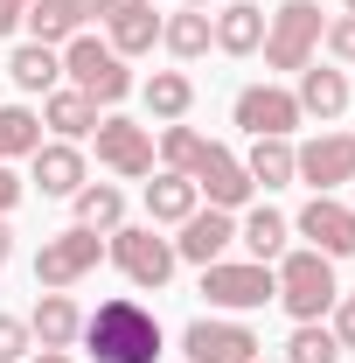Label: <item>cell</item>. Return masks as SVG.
Instances as JSON below:
<instances>
[{
	"label": "cell",
	"instance_id": "obj_1",
	"mask_svg": "<svg viewBox=\"0 0 355 363\" xmlns=\"http://www.w3.org/2000/svg\"><path fill=\"white\" fill-rule=\"evenodd\" d=\"M77 342L98 363H153L161 357V315L133 294H119V301H98V315H84Z\"/></svg>",
	"mask_w": 355,
	"mask_h": 363
},
{
	"label": "cell",
	"instance_id": "obj_2",
	"mask_svg": "<svg viewBox=\"0 0 355 363\" xmlns=\"http://www.w3.org/2000/svg\"><path fill=\"white\" fill-rule=\"evenodd\" d=\"M272 279H279V308H286L293 321H327V315H334V301H342V286H334V259L313 252V245L279 252Z\"/></svg>",
	"mask_w": 355,
	"mask_h": 363
},
{
	"label": "cell",
	"instance_id": "obj_3",
	"mask_svg": "<svg viewBox=\"0 0 355 363\" xmlns=\"http://www.w3.org/2000/svg\"><path fill=\"white\" fill-rule=\"evenodd\" d=\"M105 259L126 272L133 286H146V294H161L168 279H175V238H161V224H119L105 230Z\"/></svg>",
	"mask_w": 355,
	"mask_h": 363
},
{
	"label": "cell",
	"instance_id": "obj_4",
	"mask_svg": "<svg viewBox=\"0 0 355 363\" xmlns=\"http://www.w3.org/2000/svg\"><path fill=\"white\" fill-rule=\"evenodd\" d=\"M63 77L84 91L91 105H119V98H133V70H126V56L112 43H98V35H70L63 43Z\"/></svg>",
	"mask_w": 355,
	"mask_h": 363
},
{
	"label": "cell",
	"instance_id": "obj_5",
	"mask_svg": "<svg viewBox=\"0 0 355 363\" xmlns=\"http://www.w3.org/2000/svg\"><path fill=\"white\" fill-rule=\"evenodd\" d=\"M320 28H327V21H320L313 0H286L279 14H265V63L300 77L313 63V49H320Z\"/></svg>",
	"mask_w": 355,
	"mask_h": 363
},
{
	"label": "cell",
	"instance_id": "obj_6",
	"mask_svg": "<svg viewBox=\"0 0 355 363\" xmlns=\"http://www.w3.org/2000/svg\"><path fill=\"white\" fill-rule=\"evenodd\" d=\"M98 259H105V238L84 230V224H70V230H56V238H42V252H35V286H42V294H70Z\"/></svg>",
	"mask_w": 355,
	"mask_h": 363
},
{
	"label": "cell",
	"instance_id": "obj_7",
	"mask_svg": "<svg viewBox=\"0 0 355 363\" xmlns=\"http://www.w3.org/2000/svg\"><path fill=\"white\" fill-rule=\"evenodd\" d=\"M202 294H209V308H223V315H251V308L279 301V279L258 259H237V266L216 259V266H202Z\"/></svg>",
	"mask_w": 355,
	"mask_h": 363
},
{
	"label": "cell",
	"instance_id": "obj_8",
	"mask_svg": "<svg viewBox=\"0 0 355 363\" xmlns=\"http://www.w3.org/2000/svg\"><path fill=\"white\" fill-rule=\"evenodd\" d=\"M188 182H195V196H209V210H230V217L258 196V182L244 175V154H230V147H216V140H202Z\"/></svg>",
	"mask_w": 355,
	"mask_h": 363
},
{
	"label": "cell",
	"instance_id": "obj_9",
	"mask_svg": "<svg viewBox=\"0 0 355 363\" xmlns=\"http://www.w3.org/2000/svg\"><path fill=\"white\" fill-rule=\"evenodd\" d=\"M258 335L244 328V321H230V315H202V321H188L181 328V357L188 363H258Z\"/></svg>",
	"mask_w": 355,
	"mask_h": 363
},
{
	"label": "cell",
	"instance_id": "obj_10",
	"mask_svg": "<svg viewBox=\"0 0 355 363\" xmlns=\"http://www.w3.org/2000/svg\"><path fill=\"white\" fill-rule=\"evenodd\" d=\"M293 182H307L313 196H334L342 182H355V133H313L307 147H293Z\"/></svg>",
	"mask_w": 355,
	"mask_h": 363
},
{
	"label": "cell",
	"instance_id": "obj_11",
	"mask_svg": "<svg viewBox=\"0 0 355 363\" xmlns=\"http://www.w3.org/2000/svg\"><path fill=\"white\" fill-rule=\"evenodd\" d=\"M230 119H237L251 140H293V126H300V98H293L286 84H244L237 105H230Z\"/></svg>",
	"mask_w": 355,
	"mask_h": 363
},
{
	"label": "cell",
	"instance_id": "obj_12",
	"mask_svg": "<svg viewBox=\"0 0 355 363\" xmlns=\"http://www.w3.org/2000/svg\"><path fill=\"white\" fill-rule=\"evenodd\" d=\"M91 140H98V161H105L119 182H146V175H153V133H146L139 119H119V112H105Z\"/></svg>",
	"mask_w": 355,
	"mask_h": 363
},
{
	"label": "cell",
	"instance_id": "obj_13",
	"mask_svg": "<svg viewBox=\"0 0 355 363\" xmlns=\"http://www.w3.org/2000/svg\"><path fill=\"white\" fill-rule=\"evenodd\" d=\"M293 230L307 238L313 252H327V259H355V203H334V196H313L307 210L293 217Z\"/></svg>",
	"mask_w": 355,
	"mask_h": 363
},
{
	"label": "cell",
	"instance_id": "obj_14",
	"mask_svg": "<svg viewBox=\"0 0 355 363\" xmlns=\"http://www.w3.org/2000/svg\"><path fill=\"white\" fill-rule=\"evenodd\" d=\"M98 21H105V43L119 56H146L161 43V14L153 0H98Z\"/></svg>",
	"mask_w": 355,
	"mask_h": 363
},
{
	"label": "cell",
	"instance_id": "obj_15",
	"mask_svg": "<svg viewBox=\"0 0 355 363\" xmlns=\"http://www.w3.org/2000/svg\"><path fill=\"white\" fill-rule=\"evenodd\" d=\"M181 238H175V259H188V266H216L223 252L237 245V217L230 210H195V217H181Z\"/></svg>",
	"mask_w": 355,
	"mask_h": 363
},
{
	"label": "cell",
	"instance_id": "obj_16",
	"mask_svg": "<svg viewBox=\"0 0 355 363\" xmlns=\"http://www.w3.org/2000/svg\"><path fill=\"white\" fill-rule=\"evenodd\" d=\"M91 14H98V0H28L21 28H28V43L63 49L70 35H84V21H91Z\"/></svg>",
	"mask_w": 355,
	"mask_h": 363
},
{
	"label": "cell",
	"instance_id": "obj_17",
	"mask_svg": "<svg viewBox=\"0 0 355 363\" xmlns=\"http://www.w3.org/2000/svg\"><path fill=\"white\" fill-rule=\"evenodd\" d=\"M28 168H35V189L42 196H77L84 189V154H77V140H42L35 154H28Z\"/></svg>",
	"mask_w": 355,
	"mask_h": 363
},
{
	"label": "cell",
	"instance_id": "obj_18",
	"mask_svg": "<svg viewBox=\"0 0 355 363\" xmlns=\"http://www.w3.org/2000/svg\"><path fill=\"white\" fill-rule=\"evenodd\" d=\"M28 335H35V350H70L84 335V308L70 294H42L35 315H28Z\"/></svg>",
	"mask_w": 355,
	"mask_h": 363
},
{
	"label": "cell",
	"instance_id": "obj_19",
	"mask_svg": "<svg viewBox=\"0 0 355 363\" xmlns=\"http://www.w3.org/2000/svg\"><path fill=\"white\" fill-rule=\"evenodd\" d=\"M209 28H216V49H223V56H258V49H265V7L230 0L223 14H209Z\"/></svg>",
	"mask_w": 355,
	"mask_h": 363
},
{
	"label": "cell",
	"instance_id": "obj_20",
	"mask_svg": "<svg viewBox=\"0 0 355 363\" xmlns=\"http://www.w3.org/2000/svg\"><path fill=\"white\" fill-rule=\"evenodd\" d=\"M293 98H300V119H342V112H349V77L327 70V63H307Z\"/></svg>",
	"mask_w": 355,
	"mask_h": 363
},
{
	"label": "cell",
	"instance_id": "obj_21",
	"mask_svg": "<svg viewBox=\"0 0 355 363\" xmlns=\"http://www.w3.org/2000/svg\"><path fill=\"white\" fill-rule=\"evenodd\" d=\"M42 126H49L56 140H91V133H98V105H91L77 84H56V91L42 98Z\"/></svg>",
	"mask_w": 355,
	"mask_h": 363
},
{
	"label": "cell",
	"instance_id": "obj_22",
	"mask_svg": "<svg viewBox=\"0 0 355 363\" xmlns=\"http://www.w3.org/2000/svg\"><path fill=\"white\" fill-rule=\"evenodd\" d=\"M7 77H14V91H56L63 84V49H49V43H21L14 56H7Z\"/></svg>",
	"mask_w": 355,
	"mask_h": 363
},
{
	"label": "cell",
	"instance_id": "obj_23",
	"mask_svg": "<svg viewBox=\"0 0 355 363\" xmlns=\"http://www.w3.org/2000/svg\"><path fill=\"white\" fill-rule=\"evenodd\" d=\"M195 210H202V196H195L188 175L161 168V175L146 182V217H153V224H181V217H195Z\"/></svg>",
	"mask_w": 355,
	"mask_h": 363
},
{
	"label": "cell",
	"instance_id": "obj_24",
	"mask_svg": "<svg viewBox=\"0 0 355 363\" xmlns=\"http://www.w3.org/2000/svg\"><path fill=\"white\" fill-rule=\"evenodd\" d=\"M286 238H293V217H279L272 203H258V210H251V217L237 224V245H244V252H251L258 266H272V259L286 252Z\"/></svg>",
	"mask_w": 355,
	"mask_h": 363
},
{
	"label": "cell",
	"instance_id": "obj_25",
	"mask_svg": "<svg viewBox=\"0 0 355 363\" xmlns=\"http://www.w3.org/2000/svg\"><path fill=\"white\" fill-rule=\"evenodd\" d=\"M161 43H168V56H181V63H195L202 49H216L209 7H181V14H168V21H161Z\"/></svg>",
	"mask_w": 355,
	"mask_h": 363
},
{
	"label": "cell",
	"instance_id": "obj_26",
	"mask_svg": "<svg viewBox=\"0 0 355 363\" xmlns=\"http://www.w3.org/2000/svg\"><path fill=\"white\" fill-rule=\"evenodd\" d=\"M139 98H146V112L161 126H175V119H188V105H195V84H188V70H153L139 84Z\"/></svg>",
	"mask_w": 355,
	"mask_h": 363
},
{
	"label": "cell",
	"instance_id": "obj_27",
	"mask_svg": "<svg viewBox=\"0 0 355 363\" xmlns=\"http://www.w3.org/2000/svg\"><path fill=\"white\" fill-rule=\"evenodd\" d=\"M70 203H77V224H84V230H98V238L126 224V196H119L112 182H84V189H77Z\"/></svg>",
	"mask_w": 355,
	"mask_h": 363
},
{
	"label": "cell",
	"instance_id": "obj_28",
	"mask_svg": "<svg viewBox=\"0 0 355 363\" xmlns=\"http://www.w3.org/2000/svg\"><path fill=\"white\" fill-rule=\"evenodd\" d=\"M42 147V112L28 105H0V161H28Z\"/></svg>",
	"mask_w": 355,
	"mask_h": 363
},
{
	"label": "cell",
	"instance_id": "obj_29",
	"mask_svg": "<svg viewBox=\"0 0 355 363\" xmlns=\"http://www.w3.org/2000/svg\"><path fill=\"white\" fill-rule=\"evenodd\" d=\"M244 175L258 182V189H286V182H293V140H251Z\"/></svg>",
	"mask_w": 355,
	"mask_h": 363
},
{
	"label": "cell",
	"instance_id": "obj_30",
	"mask_svg": "<svg viewBox=\"0 0 355 363\" xmlns=\"http://www.w3.org/2000/svg\"><path fill=\"white\" fill-rule=\"evenodd\" d=\"M349 350L334 342V328L327 321H293V335H286V363H342Z\"/></svg>",
	"mask_w": 355,
	"mask_h": 363
},
{
	"label": "cell",
	"instance_id": "obj_31",
	"mask_svg": "<svg viewBox=\"0 0 355 363\" xmlns=\"http://www.w3.org/2000/svg\"><path fill=\"white\" fill-rule=\"evenodd\" d=\"M195 154H202V133H195V126H161V161H168V168H175V175H188V168H195Z\"/></svg>",
	"mask_w": 355,
	"mask_h": 363
},
{
	"label": "cell",
	"instance_id": "obj_32",
	"mask_svg": "<svg viewBox=\"0 0 355 363\" xmlns=\"http://www.w3.org/2000/svg\"><path fill=\"white\" fill-rule=\"evenodd\" d=\"M35 350V335H28V321L21 315H0V363H21Z\"/></svg>",
	"mask_w": 355,
	"mask_h": 363
},
{
	"label": "cell",
	"instance_id": "obj_33",
	"mask_svg": "<svg viewBox=\"0 0 355 363\" xmlns=\"http://www.w3.org/2000/svg\"><path fill=\"white\" fill-rule=\"evenodd\" d=\"M320 43L334 49L342 63H355V14H342V21H327V28H320Z\"/></svg>",
	"mask_w": 355,
	"mask_h": 363
},
{
	"label": "cell",
	"instance_id": "obj_34",
	"mask_svg": "<svg viewBox=\"0 0 355 363\" xmlns=\"http://www.w3.org/2000/svg\"><path fill=\"white\" fill-rule=\"evenodd\" d=\"M334 342H342V350H355V294H342V301H334Z\"/></svg>",
	"mask_w": 355,
	"mask_h": 363
},
{
	"label": "cell",
	"instance_id": "obj_35",
	"mask_svg": "<svg viewBox=\"0 0 355 363\" xmlns=\"http://www.w3.org/2000/svg\"><path fill=\"white\" fill-rule=\"evenodd\" d=\"M21 189H28V182H21L14 168H7V161H0V217H7V210L21 203Z\"/></svg>",
	"mask_w": 355,
	"mask_h": 363
},
{
	"label": "cell",
	"instance_id": "obj_36",
	"mask_svg": "<svg viewBox=\"0 0 355 363\" xmlns=\"http://www.w3.org/2000/svg\"><path fill=\"white\" fill-rule=\"evenodd\" d=\"M21 14H28V0H0V35H14V28H21Z\"/></svg>",
	"mask_w": 355,
	"mask_h": 363
},
{
	"label": "cell",
	"instance_id": "obj_37",
	"mask_svg": "<svg viewBox=\"0 0 355 363\" xmlns=\"http://www.w3.org/2000/svg\"><path fill=\"white\" fill-rule=\"evenodd\" d=\"M28 363H70V350H28Z\"/></svg>",
	"mask_w": 355,
	"mask_h": 363
},
{
	"label": "cell",
	"instance_id": "obj_38",
	"mask_svg": "<svg viewBox=\"0 0 355 363\" xmlns=\"http://www.w3.org/2000/svg\"><path fill=\"white\" fill-rule=\"evenodd\" d=\"M14 259V230H7V217H0V266Z\"/></svg>",
	"mask_w": 355,
	"mask_h": 363
},
{
	"label": "cell",
	"instance_id": "obj_39",
	"mask_svg": "<svg viewBox=\"0 0 355 363\" xmlns=\"http://www.w3.org/2000/svg\"><path fill=\"white\" fill-rule=\"evenodd\" d=\"M188 7H209V0H188Z\"/></svg>",
	"mask_w": 355,
	"mask_h": 363
},
{
	"label": "cell",
	"instance_id": "obj_40",
	"mask_svg": "<svg viewBox=\"0 0 355 363\" xmlns=\"http://www.w3.org/2000/svg\"><path fill=\"white\" fill-rule=\"evenodd\" d=\"M258 363H272V357H258ZM279 363H286V357H279Z\"/></svg>",
	"mask_w": 355,
	"mask_h": 363
},
{
	"label": "cell",
	"instance_id": "obj_41",
	"mask_svg": "<svg viewBox=\"0 0 355 363\" xmlns=\"http://www.w3.org/2000/svg\"><path fill=\"white\" fill-rule=\"evenodd\" d=\"M349 14H355V0H349Z\"/></svg>",
	"mask_w": 355,
	"mask_h": 363
}]
</instances>
